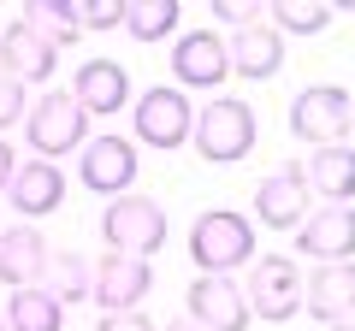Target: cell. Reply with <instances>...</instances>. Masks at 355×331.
<instances>
[{"instance_id": "cell-20", "label": "cell", "mask_w": 355, "mask_h": 331, "mask_svg": "<svg viewBox=\"0 0 355 331\" xmlns=\"http://www.w3.org/2000/svg\"><path fill=\"white\" fill-rule=\"evenodd\" d=\"M308 178V195H320V202H355V148L349 142H338V148H314L302 166Z\"/></svg>"}, {"instance_id": "cell-11", "label": "cell", "mask_w": 355, "mask_h": 331, "mask_svg": "<svg viewBox=\"0 0 355 331\" xmlns=\"http://www.w3.org/2000/svg\"><path fill=\"white\" fill-rule=\"evenodd\" d=\"M308 178L302 166H279V172H266L261 184H254V219H261L266 231H296L308 219Z\"/></svg>"}, {"instance_id": "cell-9", "label": "cell", "mask_w": 355, "mask_h": 331, "mask_svg": "<svg viewBox=\"0 0 355 331\" xmlns=\"http://www.w3.org/2000/svg\"><path fill=\"white\" fill-rule=\"evenodd\" d=\"M296 249L308 260H355V207L349 202H320L308 207V219L296 225Z\"/></svg>"}, {"instance_id": "cell-28", "label": "cell", "mask_w": 355, "mask_h": 331, "mask_svg": "<svg viewBox=\"0 0 355 331\" xmlns=\"http://www.w3.org/2000/svg\"><path fill=\"white\" fill-rule=\"evenodd\" d=\"M261 0H214V18H225V24H237V30H254L261 24Z\"/></svg>"}, {"instance_id": "cell-29", "label": "cell", "mask_w": 355, "mask_h": 331, "mask_svg": "<svg viewBox=\"0 0 355 331\" xmlns=\"http://www.w3.org/2000/svg\"><path fill=\"white\" fill-rule=\"evenodd\" d=\"M95 331H154V319L148 314H101Z\"/></svg>"}, {"instance_id": "cell-6", "label": "cell", "mask_w": 355, "mask_h": 331, "mask_svg": "<svg viewBox=\"0 0 355 331\" xmlns=\"http://www.w3.org/2000/svg\"><path fill=\"white\" fill-rule=\"evenodd\" d=\"M130 125H137V142H142V148L172 154V148L190 142L196 107H190V95H184V89H148V95H137V107H130Z\"/></svg>"}, {"instance_id": "cell-31", "label": "cell", "mask_w": 355, "mask_h": 331, "mask_svg": "<svg viewBox=\"0 0 355 331\" xmlns=\"http://www.w3.org/2000/svg\"><path fill=\"white\" fill-rule=\"evenodd\" d=\"M166 331H202V325H196V319L184 314V319H172V325H166Z\"/></svg>"}, {"instance_id": "cell-21", "label": "cell", "mask_w": 355, "mask_h": 331, "mask_svg": "<svg viewBox=\"0 0 355 331\" xmlns=\"http://www.w3.org/2000/svg\"><path fill=\"white\" fill-rule=\"evenodd\" d=\"M42 290L53 296L60 307H71V302H89V284H95V260H83L77 249H60V255L48 260V272H42Z\"/></svg>"}, {"instance_id": "cell-17", "label": "cell", "mask_w": 355, "mask_h": 331, "mask_svg": "<svg viewBox=\"0 0 355 331\" xmlns=\"http://www.w3.org/2000/svg\"><path fill=\"white\" fill-rule=\"evenodd\" d=\"M302 307L320 319V325L349 319L355 314V267H349V260H326V267H314L308 284H302Z\"/></svg>"}, {"instance_id": "cell-15", "label": "cell", "mask_w": 355, "mask_h": 331, "mask_svg": "<svg viewBox=\"0 0 355 331\" xmlns=\"http://www.w3.org/2000/svg\"><path fill=\"white\" fill-rule=\"evenodd\" d=\"M53 249L48 237H42L36 225H12V231H0V284L6 290H36L42 272H48Z\"/></svg>"}, {"instance_id": "cell-1", "label": "cell", "mask_w": 355, "mask_h": 331, "mask_svg": "<svg viewBox=\"0 0 355 331\" xmlns=\"http://www.w3.org/2000/svg\"><path fill=\"white\" fill-rule=\"evenodd\" d=\"M254 136H261V118H254L249 101H231V95H219V101L202 107V118H196L190 142L196 154H202L207 166H237L254 154Z\"/></svg>"}, {"instance_id": "cell-4", "label": "cell", "mask_w": 355, "mask_h": 331, "mask_svg": "<svg viewBox=\"0 0 355 331\" xmlns=\"http://www.w3.org/2000/svg\"><path fill=\"white\" fill-rule=\"evenodd\" d=\"M101 242H107V255H130V260L160 255V242H166L160 202H154V195H119V202H107Z\"/></svg>"}, {"instance_id": "cell-16", "label": "cell", "mask_w": 355, "mask_h": 331, "mask_svg": "<svg viewBox=\"0 0 355 331\" xmlns=\"http://www.w3.org/2000/svg\"><path fill=\"white\" fill-rule=\"evenodd\" d=\"M71 101L83 107L89 118H113L119 107H130V71L119 60H89L83 71L71 77Z\"/></svg>"}, {"instance_id": "cell-14", "label": "cell", "mask_w": 355, "mask_h": 331, "mask_svg": "<svg viewBox=\"0 0 355 331\" xmlns=\"http://www.w3.org/2000/svg\"><path fill=\"white\" fill-rule=\"evenodd\" d=\"M6 202H12V213H24V219L60 213V202H65V172H60L53 160H18L12 184H6Z\"/></svg>"}, {"instance_id": "cell-22", "label": "cell", "mask_w": 355, "mask_h": 331, "mask_svg": "<svg viewBox=\"0 0 355 331\" xmlns=\"http://www.w3.org/2000/svg\"><path fill=\"white\" fill-rule=\"evenodd\" d=\"M24 24L36 30L42 42H53V48H71V42L83 36V24H77V0H24Z\"/></svg>"}, {"instance_id": "cell-27", "label": "cell", "mask_w": 355, "mask_h": 331, "mask_svg": "<svg viewBox=\"0 0 355 331\" xmlns=\"http://www.w3.org/2000/svg\"><path fill=\"white\" fill-rule=\"evenodd\" d=\"M24 113H30V101H24V83L0 71V130H12Z\"/></svg>"}, {"instance_id": "cell-3", "label": "cell", "mask_w": 355, "mask_h": 331, "mask_svg": "<svg viewBox=\"0 0 355 331\" xmlns=\"http://www.w3.org/2000/svg\"><path fill=\"white\" fill-rule=\"evenodd\" d=\"M355 130V101L343 83H308V89H296L291 101V136L314 142V148H338V142H349Z\"/></svg>"}, {"instance_id": "cell-12", "label": "cell", "mask_w": 355, "mask_h": 331, "mask_svg": "<svg viewBox=\"0 0 355 331\" xmlns=\"http://www.w3.org/2000/svg\"><path fill=\"white\" fill-rule=\"evenodd\" d=\"M172 77L178 89H219L231 77V60H225V42L214 36V30H190V36L172 42Z\"/></svg>"}, {"instance_id": "cell-8", "label": "cell", "mask_w": 355, "mask_h": 331, "mask_svg": "<svg viewBox=\"0 0 355 331\" xmlns=\"http://www.w3.org/2000/svg\"><path fill=\"white\" fill-rule=\"evenodd\" d=\"M77 178H83L89 195H130L137 184V142L125 136H89L83 154H77Z\"/></svg>"}, {"instance_id": "cell-18", "label": "cell", "mask_w": 355, "mask_h": 331, "mask_svg": "<svg viewBox=\"0 0 355 331\" xmlns=\"http://www.w3.org/2000/svg\"><path fill=\"white\" fill-rule=\"evenodd\" d=\"M53 65H60V48L42 42L24 18H18L12 30H0V71H6V77H18V83H42V77H53Z\"/></svg>"}, {"instance_id": "cell-30", "label": "cell", "mask_w": 355, "mask_h": 331, "mask_svg": "<svg viewBox=\"0 0 355 331\" xmlns=\"http://www.w3.org/2000/svg\"><path fill=\"white\" fill-rule=\"evenodd\" d=\"M12 172H18V160H12V142L0 136V195H6V184H12Z\"/></svg>"}, {"instance_id": "cell-10", "label": "cell", "mask_w": 355, "mask_h": 331, "mask_svg": "<svg viewBox=\"0 0 355 331\" xmlns=\"http://www.w3.org/2000/svg\"><path fill=\"white\" fill-rule=\"evenodd\" d=\"M148 290H154V267H148V260H130V255H107V260H95L89 302L101 307V314H137Z\"/></svg>"}, {"instance_id": "cell-24", "label": "cell", "mask_w": 355, "mask_h": 331, "mask_svg": "<svg viewBox=\"0 0 355 331\" xmlns=\"http://www.w3.org/2000/svg\"><path fill=\"white\" fill-rule=\"evenodd\" d=\"M178 30V0H125V36L130 42H166Z\"/></svg>"}, {"instance_id": "cell-23", "label": "cell", "mask_w": 355, "mask_h": 331, "mask_svg": "<svg viewBox=\"0 0 355 331\" xmlns=\"http://www.w3.org/2000/svg\"><path fill=\"white\" fill-rule=\"evenodd\" d=\"M0 314H6V325L12 331H65V307L53 302L48 290H12V302L0 307Z\"/></svg>"}, {"instance_id": "cell-26", "label": "cell", "mask_w": 355, "mask_h": 331, "mask_svg": "<svg viewBox=\"0 0 355 331\" xmlns=\"http://www.w3.org/2000/svg\"><path fill=\"white\" fill-rule=\"evenodd\" d=\"M77 24L83 30H125V0H89V6H77Z\"/></svg>"}, {"instance_id": "cell-33", "label": "cell", "mask_w": 355, "mask_h": 331, "mask_svg": "<svg viewBox=\"0 0 355 331\" xmlns=\"http://www.w3.org/2000/svg\"><path fill=\"white\" fill-rule=\"evenodd\" d=\"M0 331H6V314H0Z\"/></svg>"}, {"instance_id": "cell-13", "label": "cell", "mask_w": 355, "mask_h": 331, "mask_svg": "<svg viewBox=\"0 0 355 331\" xmlns=\"http://www.w3.org/2000/svg\"><path fill=\"white\" fill-rule=\"evenodd\" d=\"M184 307H190V319L202 331H249V296H243L231 278L202 272V278L184 290Z\"/></svg>"}, {"instance_id": "cell-25", "label": "cell", "mask_w": 355, "mask_h": 331, "mask_svg": "<svg viewBox=\"0 0 355 331\" xmlns=\"http://www.w3.org/2000/svg\"><path fill=\"white\" fill-rule=\"evenodd\" d=\"M331 24V6L326 0H279L272 6V30H296V36H320V30Z\"/></svg>"}, {"instance_id": "cell-32", "label": "cell", "mask_w": 355, "mask_h": 331, "mask_svg": "<svg viewBox=\"0 0 355 331\" xmlns=\"http://www.w3.org/2000/svg\"><path fill=\"white\" fill-rule=\"evenodd\" d=\"M326 331H355V314H349V319H338V325H326Z\"/></svg>"}, {"instance_id": "cell-7", "label": "cell", "mask_w": 355, "mask_h": 331, "mask_svg": "<svg viewBox=\"0 0 355 331\" xmlns=\"http://www.w3.org/2000/svg\"><path fill=\"white\" fill-rule=\"evenodd\" d=\"M302 307V278H296V260L291 255H261L249 260V314L254 319H296Z\"/></svg>"}, {"instance_id": "cell-19", "label": "cell", "mask_w": 355, "mask_h": 331, "mask_svg": "<svg viewBox=\"0 0 355 331\" xmlns=\"http://www.w3.org/2000/svg\"><path fill=\"white\" fill-rule=\"evenodd\" d=\"M225 60H231V77H249V83H266L279 77L284 65V36L272 24H254V30H237L225 42Z\"/></svg>"}, {"instance_id": "cell-5", "label": "cell", "mask_w": 355, "mask_h": 331, "mask_svg": "<svg viewBox=\"0 0 355 331\" xmlns=\"http://www.w3.org/2000/svg\"><path fill=\"white\" fill-rule=\"evenodd\" d=\"M24 142L36 148V160H53V154H83L89 142V113L71 101V95H42L24 113Z\"/></svg>"}, {"instance_id": "cell-2", "label": "cell", "mask_w": 355, "mask_h": 331, "mask_svg": "<svg viewBox=\"0 0 355 331\" xmlns=\"http://www.w3.org/2000/svg\"><path fill=\"white\" fill-rule=\"evenodd\" d=\"M190 260L214 278H231L237 267L254 260V225L237 213V207H214L190 225Z\"/></svg>"}]
</instances>
